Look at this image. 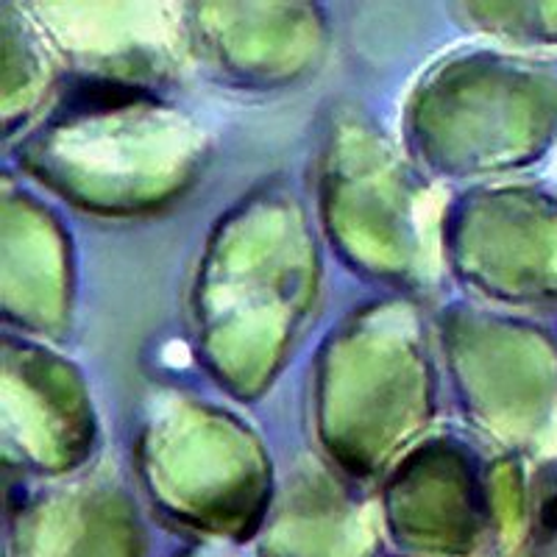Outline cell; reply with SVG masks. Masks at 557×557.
I'll return each mask as SVG.
<instances>
[{"label":"cell","instance_id":"1","mask_svg":"<svg viewBox=\"0 0 557 557\" xmlns=\"http://www.w3.org/2000/svg\"><path fill=\"white\" fill-rule=\"evenodd\" d=\"M139 98H151L146 89L128 87L121 82H78L64 96L67 112H109L137 103Z\"/></svg>","mask_w":557,"mask_h":557},{"label":"cell","instance_id":"2","mask_svg":"<svg viewBox=\"0 0 557 557\" xmlns=\"http://www.w3.org/2000/svg\"><path fill=\"white\" fill-rule=\"evenodd\" d=\"M544 524L549 527V530H557V494L552 496L549 502H546V507H544Z\"/></svg>","mask_w":557,"mask_h":557}]
</instances>
